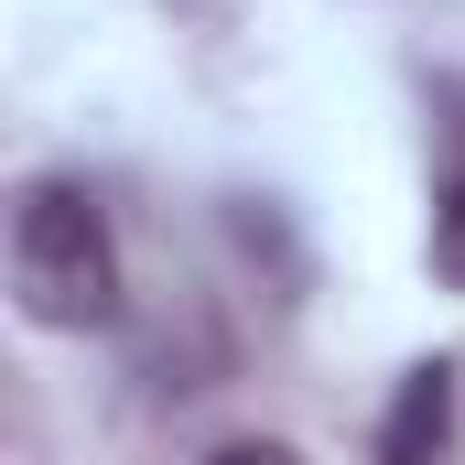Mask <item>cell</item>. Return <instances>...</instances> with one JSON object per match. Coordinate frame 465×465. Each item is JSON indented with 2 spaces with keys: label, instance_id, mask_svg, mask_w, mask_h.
<instances>
[{
  "label": "cell",
  "instance_id": "1",
  "mask_svg": "<svg viewBox=\"0 0 465 465\" xmlns=\"http://www.w3.org/2000/svg\"><path fill=\"white\" fill-rule=\"evenodd\" d=\"M11 303L54 336H87L119 314V238H109V206L65 173L22 184L11 206Z\"/></svg>",
  "mask_w": 465,
  "mask_h": 465
},
{
  "label": "cell",
  "instance_id": "2",
  "mask_svg": "<svg viewBox=\"0 0 465 465\" xmlns=\"http://www.w3.org/2000/svg\"><path fill=\"white\" fill-rule=\"evenodd\" d=\"M455 444V368L422 357L401 390H390V422H379V465H444Z\"/></svg>",
  "mask_w": 465,
  "mask_h": 465
},
{
  "label": "cell",
  "instance_id": "3",
  "mask_svg": "<svg viewBox=\"0 0 465 465\" xmlns=\"http://www.w3.org/2000/svg\"><path fill=\"white\" fill-rule=\"evenodd\" d=\"M433 271L465 292V163L444 173V195H433Z\"/></svg>",
  "mask_w": 465,
  "mask_h": 465
},
{
  "label": "cell",
  "instance_id": "4",
  "mask_svg": "<svg viewBox=\"0 0 465 465\" xmlns=\"http://www.w3.org/2000/svg\"><path fill=\"white\" fill-rule=\"evenodd\" d=\"M195 465H303L282 433H238V444H217V455H195Z\"/></svg>",
  "mask_w": 465,
  "mask_h": 465
}]
</instances>
